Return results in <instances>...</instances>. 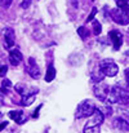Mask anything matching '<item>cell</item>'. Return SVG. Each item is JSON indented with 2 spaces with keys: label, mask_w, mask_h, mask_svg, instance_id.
<instances>
[{
  "label": "cell",
  "mask_w": 129,
  "mask_h": 133,
  "mask_svg": "<svg viewBox=\"0 0 129 133\" xmlns=\"http://www.w3.org/2000/svg\"><path fill=\"white\" fill-rule=\"evenodd\" d=\"M107 101L110 103H120V105L129 106V92L115 85L110 89L108 96H107Z\"/></svg>",
  "instance_id": "1"
},
{
  "label": "cell",
  "mask_w": 129,
  "mask_h": 133,
  "mask_svg": "<svg viewBox=\"0 0 129 133\" xmlns=\"http://www.w3.org/2000/svg\"><path fill=\"white\" fill-rule=\"evenodd\" d=\"M96 110V105L92 99H84L78 105L76 112H75V118L82 119V118H89Z\"/></svg>",
  "instance_id": "2"
},
{
  "label": "cell",
  "mask_w": 129,
  "mask_h": 133,
  "mask_svg": "<svg viewBox=\"0 0 129 133\" xmlns=\"http://www.w3.org/2000/svg\"><path fill=\"white\" fill-rule=\"evenodd\" d=\"M99 69L103 72V75L108 78H112L119 72V67L112 59H102L99 62Z\"/></svg>",
  "instance_id": "3"
},
{
  "label": "cell",
  "mask_w": 129,
  "mask_h": 133,
  "mask_svg": "<svg viewBox=\"0 0 129 133\" xmlns=\"http://www.w3.org/2000/svg\"><path fill=\"white\" fill-rule=\"evenodd\" d=\"M110 14H111V18L119 25H128L129 23V13L124 8L112 9L110 12Z\"/></svg>",
  "instance_id": "4"
},
{
  "label": "cell",
  "mask_w": 129,
  "mask_h": 133,
  "mask_svg": "<svg viewBox=\"0 0 129 133\" xmlns=\"http://www.w3.org/2000/svg\"><path fill=\"white\" fill-rule=\"evenodd\" d=\"M108 92H110L108 85L103 84L102 82H101V83H97V84L93 87V93H94V96H96L99 101H106V99H107V96H108Z\"/></svg>",
  "instance_id": "5"
},
{
  "label": "cell",
  "mask_w": 129,
  "mask_h": 133,
  "mask_svg": "<svg viewBox=\"0 0 129 133\" xmlns=\"http://www.w3.org/2000/svg\"><path fill=\"white\" fill-rule=\"evenodd\" d=\"M108 38H110V40L112 42L114 49H115V50H119L121 44H123V34H121L120 31H118V30H112V31H110Z\"/></svg>",
  "instance_id": "6"
},
{
  "label": "cell",
  "mask_w": 129,
  "mask_h": 133,
  "mask_svg": "<svg viewBox=\"0 0 129 133\" xmlns=\"http://www.w3.org/2000/svg\"><path fill=\"white\" fill-rule=\"evenodd\" d=\"M26 70H27V72L30 74V76L34 78V79H38V78L40 76V69H39V66L36 65V62H35V59H34L32 57L29 58Z\"/></svg>",
  "instance_id": "7"
},
{
  "label": "cell",
  "mask_w": 129,
  "mask_h": 133,
  "mask_svg": "<svg viewBox=\"0 0 129 133\" xmlns=\"http://www.w3.org/2000/svg\"><path fill=\"white\" fill-rule=\"evenodd\" d=\"M103 119H105L103 112H102L99 109H97V107H96L94 112L89 116V120H88V123H86V124H89V125H101V124L103 123Z\"/></svg>",
  "instance_id": "8"
},
{
  "label": "cell",
  "mask_w": 129,
  "mask_h": 133,
  "mask_svg": "<svg viewBox=\"0 0 129 133\" xmlns=\"http://www.w3.org/2000/svg\"><path fill=\"white\" fill-rule=\"evenodd\" d=\"M4 45L6 49H10L14 45V31L10 27H8L4 32Z\"/></svg>",
  "instance_id": "9"
},
{
  "label": "cell",
  "mask_w": 129,
  "mask_h": 133,
  "mask_svg": "<svg viewBox=\"0 0 129 133\" xmlns=\"http://www.w3.org/2000/svg\"><path fill=\"white\" fill-rule=\"evenodd\" d=\"M8 116L12 119V120H14L16 123H18V124H23L25 122H26V115L23 114V111H9L8 112Z\"/></svg>",
  "instance_id": "10"
},
{
  "label": "cell",
  "mask_w": 129,
  "mask_h": 133,
  "mask_svg": "<svg viewBox=\"0 0 129 133\" xmlns=\"http://www.w3.org/2000/svg\"><path fill=\"white\" fill-rule=\"evenodd\" d=\"M22 58H23V57H22V54H21L19 50H17V49L10 50V53H9V62H10L13 66H18V65L21 63Z\"/></svg>",
  "instance_id": "11"
},
{
  "label": "cell",
  "mask_w": 129,
  "mask_h": 133,
  "mask_svg": "<svg viewBox=\"0 0 129 133\" xmlns=\"http://www.w3.org/2000/svg\"><path fill=\"white\" fill-rule=\"evenodd\" d=\"M114 127L119 131H128L129 129V122L124 118H115L114 119Z\"/></svg>",
  "instance_id": "12"
},
{
  "label": "cell",
  "mask_w": 129,
  "mask_h": 133,
  "mask_svg": "<svg viewBox=\"0 0 129 133\" xmlns=\"http://www.w3.org/2000/svg\"><path fill=\"white\" fill-rule=\"evenodd\" d=\"M16 92L19 93L22 97H25V96H30V94H35V93H38V89L30 90L29 87L25 85V84H17V85H16Z\"/></svg>",
  "instance_id": "13"
},
{
  "label": "cell",
  "mask_w": 129,
  "mask_h": 133,
  "mask_svg": "<svg viewBox=\"0 0 129 133\" xmlns=\"http://www.w3.org/2000/svg\"><path fill=\"white\" fill-rule=\"evenodd\" d=\"M56 78V69H54V66L50 63L49 66H48V69H46V74H45V82L46 83H50V82H53V79Z\"/></svg>",
  "instance_id": "14"
},
{
  "label": "cell",
  "mask_w": 129,
  "mask_h": 133,
  "mask_svg": "<svg viewBox=\"0 0 129 133\" xmlns=\"http://www.w3.org/2000/svg\"><path fill=\"white\" fill-rule=\"evenodd\" d=\"M10 89H12V83H10V80H9V79H4V80L1 82L0 92H1V93H5V94H8Z\"/></svg>",
  "instance_id": "15"
},
{
  "label": "cell",
  "mask_w": 129,
  "mask_h": 133,
  "mask_svg": "<svg viewBox=\"0 0 129 133\" xmlns=\"http://www.w3.org/2000/svg\"><path fill=\"white\" fill-rule=\"evenodd\" d=\"M35 101V94H30V96H25L22 97V101H21V105L23 106H30L32 102Z\"/></svg>",
  "instance_id": "16"
},
{
  "label": "cell",
  "mask_w": 129,
  "mask_h": 133,
  "mask_svg": "<svg viewBox=\"0 0 129 133\" xmlns=\"http://www.w3.org/2000/svg\"><path fill=\"white\" fill-rule=\"evenodd\" d=\"M84 133H99V125H89V124H85Z\"/></svg>",
  "instance_id": "17"
},
{
  "label": "cell",
  "mask_w": 129,
  "mask_h": 133,
  "mask_svg": "<svg viewBox=\"0 0 129 133\" xmlns=\"http://www.w3.org/2000/svg\"><path fill=\"white\" fill-rule=\"evenodd\" d=\"M93 30H94V34H96V35H99V34L102 32V26H101V23H99L98 21H96V19H93Z\"/></svg>",
  "instance_id": "18"
},
{
  "label": "cell",
  "mask_w": 129,
  "mask_h": 133,
  "mask_svg": "<svg viewBox=\"0 0 129 133\" xmlns=\"http://www.w3.org/2000/svg\"><path fill=\"white\" fill-rule=\"evenodd\" d=\"M78 34H79V36H80L82 39H85L89 32H88V30H86L85 27H83V26H82V27H79V29H78Z\"/></svg>",
  "instance_id": "19"
},
{
  "label": "cell",
  "mask_w": 129,
  "mask_h": 133,
  "mask_svg": "<svg viewBox=\"0 0 129 133\" xmlns=\"http://www.w3.org/2000/svg\"><path fill=\"white\" fill-rule=\"evenodd\" d=\"M129 0H116V5L118 8H125L128 5Z\"/></svg>",
  "instance_id": "20"
},
{
  "label": "cell",
  "mask_w": 129,
  "mask_h": 133,
  "mask_svg": "<svg viewBox=\"0 0 129 133\" xmlns=\"http://www.w3.org/2000/svg\"><path fill=\"white\" fill-rule=\"evenodd\" d=\"M96 14H97V9H96V8H93V9H92V12H90V14H89V16H88V18H86V22L93 21V19H94V17H96Z\"/></svg>",
  "instance_id": "21"
},
{
  "label": "cell",
  "mask_w": 129,
  "mask_h": 133,
  "mask_svg": "<svg viewBox=\"0 0 129 133\" xmlns=\"http://www.w3.org/2000/svg\"><path fill=\"white\" fill-rule=\"evenodd\" d=\"M8 71V67L5 65H0V76H4Z\"/></svg>",
  "instance_id": "22"
},
{
  "label": "cell",
  "mask_w": 129,
  "mask_h": 133,
  "mask_svg": "<svg viewBox=\"0 0 129 133\" xmlns=\"http://www.w3.org/2000/svg\"><path fill=\"white\" fill-rule=\"evenodd\" d=\"M30 4H31V0H23V1L21 3V8L26 9V8H29V6H30Z\"/></svg>",
  "instance_id": "23"
},
{
  "label": "cell",
  "mask_w": 129,
  "mask_h": 133,
  "mask_svg": "<svg viewBox=\"0 0 129 133\" xmlns=\"http://www.w3.org/2000/svg\"><path fill=\"white\" fill-rule=\"evenodd\" d=\"M42 107H43V105H39V106H38V109L35 110V112H34V115H32L34 118H38V116H39V110H40Z\"/></svg>",
  "instance_id": "24"
},
{
  "label": "cell",
  "mask_w": 129,
  "mask_h": 133,
  "mask_svg": "<svg viewBox=\"0 0 129 133\" xmlns=\"http://www.w3.org/2000/svg\"><path fill=\"white\" fill-rule=\"evenodd\" d=\"M6 125H8V123H6V122H3V123L0 124V132H1V131H3V129H4Z\"/></svg>",
  "instance_id": "25"
},
{
  "label": "cell",
  "mask_w": 129,
  "mask_h": 133,
  "mask_svg": "<svg viewBox=\"0 0 129 133\" xmlns=\"http://www.w3.org/2000/svg\"><path fill=\"white\" fill-rule=\"evenodd\" d=\"M125 79H127V83L129 84V69L125 70Z\"/></svg>",
  "instance_id": "26"
},
{
  "label": "cell",
  "mask_w": 129,
  "mask_h": 133,
  "mask_svg": "<svg viewBox=\"0 0 129 133\" xmlns=\"http://www.w3.org/2000/svg\"><path fill=\"white\" fill-rule=\"evenodd\" d=\"M1 105H3V97L0 96V106H1Z\"/></svg>",
  "instance_id": "27"
},
{
  "label": "cell",
  "mask_w": 129,
  "mask_h": 133,
  "mask_svg": "<svg viewBox=\"0 0 129 133\" xmlns=\"http://www.w3.org/2000/svg\"><path fill=\"white\" fill-rule=\"evenodd\" d=\"M127 54H128V56H129V50H128V52H127Z\"/></svg>",
  "instance_id": "28"
},
{
  "label": "cell",
  "mask_w": 129,
  "mask_h": 133,
  "mask_svg": "<svg viewBox=\"0 0 129 133\" xmlns=\"http://www.w3.org/2000/svg\"><path fill=\"white\" fill-rule=\"evenodd\" d=\"M92 1H94V0H92Z\"/></svg>",
  "instance_id": "29"
},
{
  "label": "cell",
  "mask_w": 129,
  "mask_h": 133,
  "mask_svg": "<svg viewBox=\"0 0 129 133\" xmlns=\"http://www.w3.org/2000/svg\"><path fill=\"white\" fill-rule=\"evenodd\" d=\"M0 3H1V0H0Z\"/></svg>",
  "instance_id": "30"
}]
</instances>
